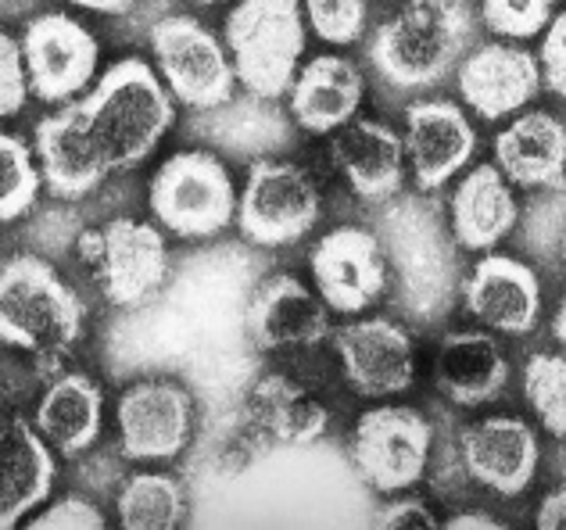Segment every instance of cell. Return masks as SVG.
<instances>
[{"label":"cell","instance_id":"cell-1","mask_svg":"<svg viewBox=\"0 0 566 530\" xmlns=\"http://www.w3.org/2000/svg\"><path fill=\"white\" fill-rule=\"evenodd\" d=\"M172 100L166 80L144 57H123L104 72L91 94L76 100V108L104 166L126 172L137 169L169 132L176 119Z\"/></svg>","mask_w":566,"mask_h":530},{"label":"cell","instance_id":"cell-2","mask_svg":"<svg viewBox=\"0 0 566 530\" xmlns=\"http://www.w3.org/2000/svg\"><path fill=\"white\" fill-rule=\"evenodd\" d=\"M476 14L470 0H406L369 43V62L395 91H430L470 51Z\"/></svg>","mask_w":566,"mask_h":530},{"label":"cell","instance_id":"cell-3","mask_svg":"<svg viewBox=\"0 0 566 530\" xmlns=\"http://www.w3.org/2000/svg\"><path fill=\"white\" fill-rule=\"evenodd\" d=\"M83 301L51 262L14 255L0 273V333L8 348L62 356L83 337Z\"/></svg>","mask_w":566,"mask_h":530},{"label":"cell","instance_id":"cell-4","mask_svg":"<svg viewBox=\"0 0 566 530\" xmlns=\"http://www.w3.org/2000/svg\"><path fill=\"white\" fill-rule=\"evenodd\" d=\"M227 51L237 83L255 97L291 94L305 51L302 0H237L227 19Z\"/></svg>","mask_w":566,"mask_h":530},{"label":"cell","instance_id":"cell-5","mask_svg":"<svg viewBox=\"0 0 566 530\" xmlns=\"http://www.w3.org/2000/svg\"><path fill=\"white\" fill-rule=\"evenodd\" d=\"M230 169L208 151H180L151 180V212L161 226L184 241L216 237L237 219Z\"/></svg>","mask_w":566,"mask_h":530},{"label":"cell","instance_id":"cell-6","mask_svg":"<svg viewBox=\"0 0 566 530\" xmlns=\"http://www.w3.org/2000/svg\"><path fill=\"white\" fill-rule=\"evenodd\" d=\"M151 54L158 76L190 112H212L233 100L237 68L212 29L190 14H169L151 29Z\"/></svg>","mask_w":566,"mask_h":530},{"label":"cell","instance_id":"cell-7","mask_svg":"<svg viewBox=\"0 0 566 530\" xmlns=\"http://www.w3.org/2000/svg\"><path fill=\"white\" fill-rule=\"evenodd\" d=\"M430 448H434V426L409 405H377L355 420V469L380 495L409 491L416 480H423Z\"/></svg>","mask_w":566,"mask_h":530},{"label":"cell","instance_id":"cell-8","mask_svg":"<svg viewBox=\"0 0 566 530\" xmlns=\"http://www.w3.org/2000/svg\"><path fill=\"white\" fill-rule=\"evenodd\" d=\"M83 262L94 269L101 294L118 308L144 305L166 284L169 247L161 230L137 219H112L80 241Z\"/></svg>","mask_w":566,"mask_h":530},{"label":"cell","instance_id":"cell-9","mask_svg":"<svg viewBox=\"0 0 566 530\" xmlns=\"http://www.w3.org/2000/svg\"><path fill=\"white\" fill-rule=\"evenodd\" d=\"M319 223V190L291 161L262 158L251 166L237 201V226L259 247L302 241Z\"/></svg>","mask_w":566,"mask_h":530},{"label":"cell","instance_id":"cell-10","mask_svg":"<svg viewBox=\"0 0 566 530\" xmlns=\"http://www.w3.org/2000/svg\"><path fill=\"white\" fill-rule=\"evenodd\" d=\"M33 94L43 105H69L97 76V40L65 11H43L22 33Z\"/></svg>","mask_w":566,"mask_h":530},{"label":"cell","instance_id":"cell-11","mask_svg":"<svg viewBox=\"0 0 566 530\" xmlns=\"http://www.w3.org/2000/svg\"><path fill=\"white\" fill-rule=\"evenodd\" d=\"M308 269L319 298L337 316H359L387 287L384 247L363 226H337L312 247Z\"/></svg>","mask_w":566,"mask_h":530},{"label":"cell","instance_id":"cell-12","mask_svg":"<svg viewBox=\"0 0 566 530\" xmlns=\"http://www.w3.org/2000/svg\"><path fill=\"white\" fill-rule=\"evenodd\" d=\"M118 445L126 459L166 463L176 459L193 434V402L180 384L144 380L118 398Z\"/></svg>","mask_w":566,"mask_h":530},{"label":"cell","instance_id":"cell-13","mask_svg":"<svg viewBox=\"0 0 566 530\" xmlns=\"http://www.w3.org/2000/svg\"><path fill=\"white\" fill-rule=\"evenodd\" d=\"M334 351L348 388L359 398L401 394L416 377L412 337L387 316H366L340 327L334 333Z\"/></svg>","mask_w":566,"mask_h":530},{"label":"cell","instance_id":"cell-14","mask_svg":"<svg viewBox=\"0 0 566 530\" xmlns=\"http://www.w3.org/2000/svg\"><path fill=\"white\" fill-rule=\"evenodd\" d=\"M538 57L513 43H481L459 62V94L484 123L510 119L542 91Z\"/></svg>","mask_w":566,"mask_h":530},{"label":"cell","instance_id":"cell-15","mask_svg":"<svg viewBox=\"0 0 566 530\" xmlns=\"http://www.w3.org/2000/svg\"><path fill=\"white\" fill-rule=\"evenodd\" d=\"M331 333V308L291 273H273L251 290L248 337L262 351L316 348Z\"/></svg>","mask_w":566,"mask_h":530},{"label":"cell","instance_id":"cell-16","mask_svg":"<svg viewBox=\"0 0 566 530\" xmlns=\"http://www.w3.org/2000/svg\"><path fill=\"white\" fill-rule=\"evenodd\" d=\"M467 474L499 498H516L531 488L542 463L538 434L520 416H491L463 431Z\"/></svg>","mask_w":566,"mask_h":530},{"label":"cell","instance_id":"cell-17","mask_svg":"<svg viewBox=\"0 0 566 530\" xmlns=\"http://www.w3.org/2000/svg\"><path fill=\"white\" fill-rule=\"evenodd\" d=\"M473 151L476 132L467 112L452 100H416L406 112V158L423 194H434L455 172H463Z\"/></svg>","mask_w":566,"mask_h":530},{"label":"cell","instance_id":"cell-18","mask_svg":"<svg viewBox=\"0 0 566 530\" xmlns=\"http://www.w3.org/2000/svg\"><path fill=\"white\" fill-rule=\"evenodd\" d=\"M331 158L363 204L395 201L406 183V137L384 123L359 119L331 137Z\"/></svg>","mask_w":566,"mask_h":530},{"label":"cell","instance_id":"cell-19","mask_svg":"<svg viewBox=\"0 0 566 530\" xmlns=\"http://www.w3.org/2000/svg\"><path fill=\"white\" fill-rule=\"evenodd\" d=\"M463 298L473 319L488 330L524 337L538 327L542 316V287L531 265L510 255H484L473 265L463 287Z\"/></svg>","mask_w":566,"mask_h":530},{"label":"cell","instance_id":"cell-20","mask_svg":"<svg viewBox=\"0 0 566 530\" xmlns=\"http://www.w3.org/2000/svg\"><path fill=\"white\" fill-rule=\"evenodd\" d=\"M33 151L43 169V183L57 201H80L91 190L101 187V180L112 169L104 166L94 137L86 132L76 100H69L62 112L43 115L33 132Z\"/></svg>","mask_w":566,"mask_h":530},{"label":"cell","instance_id":"cell-21","mask_svg":"<svg viewBox=\"0 0 566 530\" xmlns=\"http://www.w3.org/2000/svg\"><path fill=\"white\" fill-rule=\"evenodd\" d=\"M363 72L340 54H319L297 68L291 86V115L308 132H337L363 108Z\"/></svg>","mask_w":566,"mask_h":530},{"label":"cell","instance_id":"cell-22","mask_svg":"<svg viewBox=\"0 0 566 530\" xmlns=\"http://www.w3.org/2000/svg\"><path fill=\"white\" fill-rule=\"evenodd\" d=\"M434 384L449 402L476 409L488 405L510 384V362L499 341L481 330L449 333L434 359Z\"/></svg>","mask_w":566,"mask_h":530},{"label":"cell","instance_id":"cell-23","mask_svg":"<svg viewBox=\"0 0 566 530\" xmlns=\"http://www.w3.org/2000/svg\"><path fill=\"white\" fill-rule=\"evenodd\" d=\"M495 166L516 187H559L566 180V126L548 112H524L495 137Z\"/></svg>","mask_w":566,"mask_h":530},{"label":"cell","instance_id":"cell-24","mask_svg":"<svg viewBox=\"0 0 566 530\" xmlns=\"http://www.w3.org/2000/svg\"><path fill=\"white\" fill-rule=\"evenodd\" d=\"M516 198L499 166H476L452 194V237L467 252H491L516 226Z\"/></svg>","mask_w":566,"mask_h":530},{"label":"cell","instance_id":"cell-25","mask_svg":"<svg viewBox=\"0 0 566 530\" xmlns=\"http://www.w3.org/2000/svg\"><path fill=\"white\" fill-rule=\"evenodd\" d=\"M57 466L51 455V441L25 420L4 423V495H0V523L4 530L19 527L25 512L48 502L54 488Z\"/></svg>","mask_w":566,"mask_h":530},{"label":"cell","instance_id":"cell-26","mask_svg":"<svg viewBox=\"0 0 566 530\" xmlns=\"http://www.w3.org/2000/svg\"><path fill=\"white\" fill-rule=\"evenodd\" d=\"M101 412L104 398L101 388L83 373H65L43 391L36 405V431L51 441L54 452L80 455L97 441L101 434Z\"/></svg>","mask_w":566,"mask_h":530},{"label":"cell","instance_id":"cell-27","mask_svg":"<svg viewBox=\"0 0 566 530\" xmlns=\"http://www.w3.org/2000/svg\"><path fill=\"white\" fill-rule=\"evenodd\" d=\"M255 416L283 445H308L326 431V409L283 377H265L255 388Z\"/></svg>","mask_w":566,"mask_h":530},{"label":"cell","instance_id":"cell-28","mask_svg":"<svg viewBox=\"0 0 566 530\" xmlns=\"http://www.w3.org/2000/svg\"><path fill=\"white\" fill-rule=\"evenodd\" d=\"M187 495L166 474H137L118 495V523L129 530H172L184 523Z\"/></svg>","mask_w":566,"mask_h":530},{"label":"cell","instance_id":"cell-29","mask_svg":"<svg viewBox=\"0 0 566 530\" xmlns=\"http://www.w3.org/2000/svg\"><path fill=\"white\" fill-rule=\"evenodd\" d=\"M43 183V169L36 161V151L29 147L19 132L0 137V219L14 223L36 204Z\"/></svg>","mask_w":566,"mask_h":530},{"label":"cell","instance_id":"cell-30","mask_svg":"<svg viewBox=\"0 0 566 530\" xmlns=\"http://www.w3.org/2000/svg\"><path fill=\"white\" fill-rule=\"evenodd\" d=\"M524 394L553 437H566V356L538 351L524 365Z\"/></svg>","mask_w":566,"mask_h":530},{"label":"cell","instance_id":"cell-31","mask_svg":"<svg viewBox=\"0 0 566 530\" xmlns=\"http://www.w3.org/2000/svg\"><path fill=\"white\" fill-rule=\"evenodd\" d=\"M556 0H481V22L495 36L531 40L553 22Z\"/></svg>","mask_w":566,"mask_h":530},{"label":"cell","instance_id":"cell-32","mask_svg":"<svg viewBox=\"0 0 566 530\" xmlns=\"http://www.w3.org/2000/svg\"><path fill=\"white\" fill-rule=\"evenodd\" d=\"M312 33L326 43H355L366 29V0H302Z\"/></svg>","mask_w":566,"mask_h":530},{"label":"cell","instance_id":"cell-33","mask_svg":"<svg viewBox=\"0 0 566 530\" xmlns=\"http://www.w3.org/2000/svg\"><path fill=\"white\" fill-rule=\"evenodd\" d=\"M0 115L11 119L25 108L29 94H33V80H29V68H25V54H22V40L4 36L0 40Z\"/></svg>","mask_w":566,"mask_h":530},{"label":"cell","instance_id":"cell-34","mask_svg":"<svg viewBox=\"0 0 566 530\" xmlns=\"http://www.w3.org/2000/svg\"><path fill=\"white\" fill-rule=\"evenodd\" d=\"M538 65H542L545 91H553L556 97H566V8L559 14H553V22L545 25Z\"/></svg>","mask_w":566,"mask_h":530},{"label":"cell","instance_id":"cell-35","mask_svg":"<svg viewBox=\"0 0 566 530\" xmlns=\"http://www.w3.org/2000/svg\"><path fill=\"white\" fill-rule=\"evenodd\" d=\"M29 527H54V530H101V527H104V517H101V509L91 502V498L69 495V498H57V502L43 509L40 517L29 520Z\"/></svg>","mask_w":566,"mask_h":530},{"label":"cell","instance_id":"cell-36","mask_svg":"<svg viewBox=\"0 0 566 530\" xmlns=\"http://www.w3.org/2000/svg\"><path fill=\"white\" fill-rule=\"evenodd\" d=\"M380 527H409V530H423V527H438L434 512H430L420 498H401V502H391L380 509L377 517Z\"/></svg>","mask_w":566,"mask_h":530},{"label":"cell","instance_id":"cell-37","mask_svg":"<svg viewBox=\"0 0 566 530\" xmlns=\"http://www.w3.org/2000/svg\"><path fill=\"white\" fill-rule=\"evenodd\" d=\"M542 530H566V488H556L553 495H545V502L538 506L534 517Z\"/></svg>","mask_w":566,"mask_h":530},{"label":"cell","instance_id":"cell-38","mask_svg":"<svg viewBox=\"0 0 566 530\" xmlns=\"http://www.w3.org/2000/svg\"><path fill=\"white\" fill-rule=\"evenodd\" d=\"M444 527H449V530H476V527H484V530H502L505 523L495 520V517H488V512H455V517L444 520Z\"/></svg>","mask_w":566,"mask_h":530},{"label":"cell","instance_id":"cell-39","mask_svg":"<svg viewBox=\"0 0 566 530\" xmlns=\"http://www.w3.org/2000/svg\"><path fill=\"white\" fill-rule=\"evenodd\" d=\"M69 4H76L83 11H97V14H123L137 4V0H69Z\"/></svg>","mask_w":566,"mask_h":530},{"label":"cell","instance_id":"cell-40","mask_svg":"<svg viewBox=\"0 0 566 530\" xmlns=\"http://www.w3.org/2000/svg\"><path fill=\"white\" fill-rule=\"evenodd\" d=\"M553 333H556V341L566 348V294H563V301L556 308V319H553Z\"/></svg>","mask_w":566,"mask_h":530},{"label":"cell","instance_id":"cell-41","mask_svg":"<svg viewBox=\"0 0 566 530\" xmlns=\"http://www.w3.org/2000/svg\"><path fill=\"white\" fill-rule=\"evenodd\" d=\"M193 4H205L208 8V4H222V0H193Z\"/></svg>","mask_w":566,"mask_h":530},{"label":"cell","instance_id":"cell-42","mask_svg":"<svg viewBox=\"0 0 566 530\" xmlns=\"http://www.w3.org/2000/svg\"><path fill=\"white\" fill-rule=\"evenodd\" d=\"M563 269H566V233H563Z\"/></svg>","mask_w":566,"mask_h":530}]
</instances>
